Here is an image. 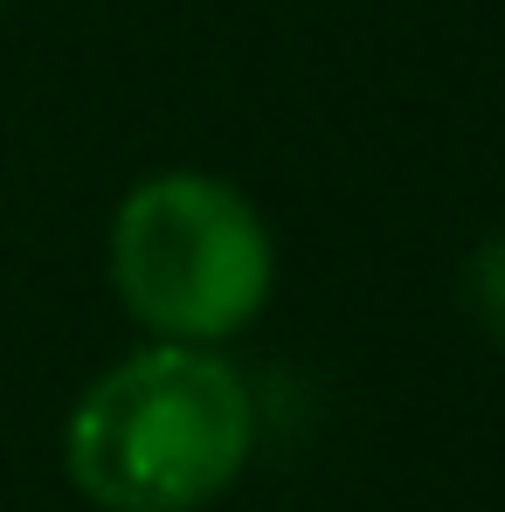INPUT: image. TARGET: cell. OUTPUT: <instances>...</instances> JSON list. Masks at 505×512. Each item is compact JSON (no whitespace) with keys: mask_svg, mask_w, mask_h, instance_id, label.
I'll use <instances>...</instances> for the list:
<instances>
[{"mask_svg":"<svg viewBox=\"0 0 505 512\" xmlns=\"http://www.w3.org/2000/svg\"><path fill=\"white\" fill-rule=\"evenodd\" d=\"M270 236L256 208L208 173H153L118 201L111 284L160 340H229L270 298Z\"/></svg>","mask_w":505,"mask_h":512,"instance_id":"2","label":"cell"},{"mask_svg":"<svg viewBox=\"0 0 505 512\" xmlns=\"http://www.w3.org/2000/svg\"><path fill=\"white\" fill-rule=\"evenodd\" d=\"M250 436L256 423L236 367L167 340L90 381L63 429V464L104 512H194L243 478Z\"/></svg>","mask_w":505,"mask_h":512,"instance_id":"1","label":"cell"},{"mask_svg":"<svg viewBox=\"0 0 505 512\" xmlns=\"http://www.w3.org/2000/svg\"><path fill=\"white\" fill-rule=\"evenodd\" d=\"M464 298H471V312L485 319V333L505 340V236H492L485 250L471 256V270H464Z\"/></svg>","mask_w":505,"mask_h":512,"instance_id":"3","label":"cell"}]
</instances>
